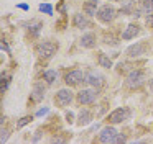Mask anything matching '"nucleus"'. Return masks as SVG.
<instances>
[{
	"label": "nucleus",
	"instance_id": "obj_1",
	"mask_svg": "<svg viewBox=\"0 0 153 144\" xmlns=\"http://www.w3.org/2000/svg\"><path fill=\"white\" fill-rule=\"evenodd\" d=\"M58 51V44L53 41H43L36 46V54L41 59H50L53 57V54Z\"/></svg>",
	"mask_w": 153,
	"mask_h": 144
},
{
	"label": "nucleus",
	"instance_id": "obj_21",
	"mask_svg": "<svg viewBox=\"0 0 153 144\" xmlns=\"http://www.w3.org/2000/svg\"><path fill=\"white\" fill-rule=\"evenodd\" d=\"M31 120H33V116H31V115H30V116H23V118H22V120L17 123V128H23L25 124L31 123Z\"/></svg>",
	"mask_w": 153,
	"mask_h": 144
},
{
	"label": "nucleus",
	"instance_id": "obj_23",
	"mask_svg": "<svg viewBox=\"0 0 153 144\" xmlns=\"http://www.w3.org/2000/svg\"><path fill=\"white\" fill-rule=\"evenodd\" d=\"M7 139H8V131L7 129H2V136H0V143L4 144V143H7Z\"/></svg>",
	"mask_w": 153,
	"mask_h": 144
},
{
	"label": "nucleus",
	"instance_id": "obj_7",
	"mask_svg": "<svg viewBox=\"0 0 153 144\" xmlns=\"http://www.w3.org/2000/svg\"><path fill=\"white\" fill-rule=\"evenodd\" d=\"M73 101V92L69 88H61L59 92L56 93V103L59 107H66Z\"/></svg>",
	"mask_w": 153,
	"mask_h": 144
},
{
	"label": "nucleus",
	"instance_id": "obj_20",
	"mask_svg": "<svg viewBox=\"0 0 153 144\" xmlns=\"http://www.w3.org/2000/svg\"><path fill=\"white\" fill-rule=\"evenodd\" d=\"M40 12L46 13V15H53V7L50 3H41L40 5Z\"/></svg>",
	"mask_w": 153,
	"mask_h": 144
},
{
	"label": "nucleus",
	"instance_id": "obj_13",
	"mask_svg": "<svg viewBox=\"0 0 153 144\" xmlns=\"http://www.w3.org/2000/svg\"><path fill=\"white\" fill-rule=\"evenodd\" d=\"M45 97V87L43 84H36L33 87V90H31V100L33 101H41Z\"/></svg>",
	"mask_w": 153,
	"mask_h": 144
},
{
	"label": "nucleus",
	"instance_id": "obj_11",
	"mask_svg": "<svg viewBox=\"0 0 153 144\" xmlns=\"http://www.w3.org/2000/svg\"><path fill=\"white\" fill-rule=\"evenodd\" d=\"M143 52H145V46H143L142 43H135V44H132V46L127 48V54H128L130 57H138V56H142Z\"/></svg>",
	"mask_w": 153,
	"mask_h": 144
},
{
	"label": "nucleus",
	"instance_id": "obj_17",
	"mask_svg": "<svg viewBox=\"0 0 153 144\" xmlns=\"http://www.w3.org/2000/svg\"><path fill=\"white\" fill-rule=\"evenodd\" d=\"M74 26L76 28H87L89 26V20L77 13V15H74Z\"/></svg>",
	"mask_w": 153,
	"mask_h": 144
},
{
	"label": "nucleus",
	"instance_id": "obj_16",
	"mask_svg": "<svg viewBox=\"0 0 153 144\" xmlns=\"http://www.w3.org/2000/svg\"><path fill=\"white\" fill-rule=\"evenodd\" d=\"M91 121H92V115H91L89 110H81L79 113V126H86V124H89Z\"/></svg>",
	"mask_w": 153,
	"mask_h": 144
},
{
	"label": "nucleus",
	"instance_id": "obj_2",
	"mask_svg": "<svg viewBox=\"0 0 153 144\" xmlns=\"http://www.w3.org/2000/svg\"><path fill=\"white\" fill-rule=\"evenodd\" d=\"M115 15H117V12H115V8H114L112 5H104V7H100V8L97 10V18H99V21H102V23H110L114 18H115Z\"/></svg>",
	"mask_w": 153,
	"mask_h": 144
},
{
	"label": "nucleus",
	"instance_id": "obj_24",
	"mask_svg": "<svg viewBox=\"0 0 153 144\" xmlns=\"http://www.w3.org/2000/svg\"><path fill=\"white\" fill-rule=\"evenodd\" d=\"M146 25L153 28V15H152V13H148V15H146Z\"/></svg>",
	"mask_w": 153,
	"mask_h": 144
},
{
	"label": "nucleus",
	"instance_id": "obj_28",
	"mask_svg": "<svg viewBox=\"0 0 153 144\" xmlns=\"http://www.w3.org/2000/svg\"><path fill=\"white\" fill-rule=\"evenodd\" d=\"M18 7H20L22 10H28V5H25V3H22V5H18Z\"/></svg>",
	"mask_w": 153,
	"mask_h": 144
},
{
	"label": "nucleus",
	"instance_id": "obj_3",
	"mask_svg": "<svg viewBox=\"0 0 153 144\" xmlns=\"http://www.w3.org/2000/svg\"><path fill=\"white\" fill-rule=\"evenodd\" d=\"M145 82V74L142 71H132L127 75V85L130 88H138Z\"/></svg>",
	"mask_w": 153,
	"mask_h": 144
},
{
	"label": "nucleus",
	"instance_id": "obj_26",
	"mask_svg": "<svg viewBox=\"0 0 153 144\" xmlns=\"http://www.w3.org/2000/svg\"><path fill=\"white\" fill-rule=\"evenodd\" d=\"M48 111H50V110H48V108L45 107V108H41V110H38V111H36V116H43V115H46V113H48Z\"/></svg>",
	"mask_w": 153,
	"mask_h": 144
},
{
	"label": "nucleus",
	"instance_id": "obj_4",
	"mask_svg": "<svg viewBox=\"0 0 153 144\" xmlns=\"http://www.w3.org/2000/svg\"><path fill=\"white\" fill-rule=\"evenodd\" d=\"M128 116H130L128 108H117V110H114L112 113L109 115V121L114 124H117V123H122V121L128 120Z\"/></svg>",
	"mask_w": 153,
	"mask_h": 144
},
{
	"label": "nucleus",
	"instance_id": "obj_9",
	"mask_svg": "<svg viewBox=\"0 0 153 144\" xmlns=\"http://www.w3.org/2000/svg\"><path fill=\"white\" fill-rule=\"evenodd\" d=\"M84 82H87L89 85H92V87H96V88H100L104 85V77L99 74V72H89V74L86 75V80Z\"/></svg>",
	"mask_w": 153,
	"mask_h": 144
},
{
	"label": "nucleus",
	"instance_id": "obj_14",
	"mask_svg": "<svg viewBox=\"0 0 153 144\" xmlns=\"http://www.w3.org/2000/svg\"><path fill=\"white\" fill-rule=\"evenodd\" d=\"M140 33V28L137 25H128L125 28V31L122 33V39H133Z\"/></svg>",
	"mask_w": 153,
	"mask_h": 144
},
{
	"label": "nucleus",
	"instance_id": "obj_8",
	"mask_svg": "<svg viewBox=\"0 0 153 144\" xmlns=\"http://www.w3.org/2000/svg\"><path fill=\"white\" fill-rule=\"evenodd\" d=\"M77 100L81 105H89L96 100V90H91V88H82V90L77 93Z\"/></svg>",
	"mask_w": 153,
	"mask_h": 144
},
{
	"label": "nucleus",
	"instance_id": "obj_15",
	"mask_svg": "<svg viewBox=\"0 0 153 144\" xmlns=\"http://www.w3.org/2000/svg\"><path fill=\"white\" fill-rule=\"evenodd\" d=\"M140 13H146V15H148V13H153V0H143L142 7L137 10L133 16H140Z\"/></svg>",
	"mask_w": 153,
	"mask_h": 144
},
{
	"label": "nucleus",
	"instance_id": "obj_27",
	"mask_svg": "<svg viewBox=\"0 0 153 144\" xmlns=\"http://www.w3.org/2000/svg\"><path fill=\"white\" fill-rule=\"evenodd\" d=\"M66 118L68 121H73V113H66Z\"/></svg>",
	"mask_w": 153,
	"mask_h": 144
},
{
	"label": "nucleus",
	"instance_id": "obj_19",
	"mask_svg": "<svg viewBox=\"0 0 153 144\" xmlns=\"http://www.w3.org/2000/svg\"><path fill=\"white\" fill-rule=\"evenodd\" d=\"M43 77H45V80H46L48 84H53V82L58 79V72H56V71H51V69H48V71L43 72Z\"/></svg>",
	"mask_w": 153,
	"mask_h": 144
},
{
	"label": "nucleus",
	"instance_id": "obj_10",
	"mask_svg": "<svg viewBox=\"0 0 153 144\" xmlns=\"http://www.w3.org/2000/svg\"><path fill=\"white\" fill-rule=\"evenodd\" d=\"M97 10H99V2L97 0H86L84 2V13L87 16L97 15Z\"/></svg>",
	"mask_w": 153,
	"mask_h": 144
},
{
	"label": "nucleus",
	"instance_id": "obj_25",
	"mask_svg": "<svg viewBox=\"0 0 153 144\" xmlns=\"http://www.w3.org/2000/svg\"><path fill=\"white\" fill-rule=\"evenodd\" d=\"M114 143H125V136H123V134H117V137H115V141H114Z\"/></svg>",
	"mask_w": 153,
	"mask_h": 144
},
{
	"label": "nucleus",
	"instance_id": "obj_29",
	"mask_svg": "<svg viewBox=\"0 0 153 144\" xmlns=\"http://www.w3.org/2000/svg\"><path fill=\"white\" fill-rule=\"evenodd\" d=\"M150 88H152V90H153V79H152V80H150Z\"/></svg>",
	"mask_w": 153,
	"mask_h": 144
},
{
	"label": "nucleus",
	"instance_id": "obj_22",
	"mask_svg": "<svg viewBox=\"0 0 153 144\" xmlns=\"http://www.w3.org/2000/svg\"><path fill=\"white\" fill-rule=\"evenodd\" d=\"M40 28H41V23H40V21H35L33 25L30 26V31L33 33L35 36H36V35H38V31H40Z\"/></svg>",
	"mask_w": 153,
	"mask_h": 144
},
{
	"label": "nucleus",
	"instance_id": "obj_6",
	"mask_svg": "<svg viewBox=\"0 0 153 144\" xmlns=\"http://www.w3.org/2000/svg\"><path fill=\"white\" fill-rule=\"evenodd\" d=\"M84 80H86V74H84L82 71H71V72H68L66 77H64V82H66L68 85H77Z\"/></svg>",
	"mask_w": 153,
	"mask_h": 144
},
{
	"label": "nucleus",
	"instance_id": "obj_5",
	"mask_svg": "<svg viewBox=\"0 0 153 144\" xmlns=\"http://www.w3.org/2000/svg\"><path fill=\"white\" fill-rule=\"evenodd\" d=\"M117 134H119V131L115 129L114 126H105V128H102V131L99 133V139H100V143H114L115 141V137H117Z\"/></svg>",
	"mask_w": 153,
	"mask_h": 144
},
{
	"label": "nucleus",
	"instance_id": "obj_18",
	"mask_svg": "<svg viewBox=\"0 0 153 144\" xmlns=\"http://www.w3.org/2000/svg\"><path fill=\"white\" fill-rule=\"evenodd\" d=\"M99 65H100V67H104V69H110V67H112V59L107 57L105 54L100 52V54H99Z\"/></svg>",
	"mask_w": 153,
	"mask_h": 144
},
{
	"label": "nucleus",
	"instance_id": "obj_12",
	"mask_svg": "<svg viewBox=\"0 0 153 144\" xmlns=\"http://www.w3.org/2000/svg\"><path fill=\"white\" fill-rule=\"evenodd\" d=\"M81 46H82V48H87V49H92L94 46H96V35H94V33H86V35H82V38H81Z\"/></svg>",
	"mask_w": 153,
	"mask_h": 144
}]
</instances>
